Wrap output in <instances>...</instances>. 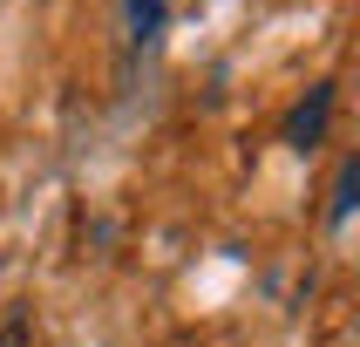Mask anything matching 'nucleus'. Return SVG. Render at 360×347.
Wrapping results in <instances>:
<instances>
[{
  "mask_svg": "<svg viewBox=\"0 0 360 347\" xmlns=\"http://www.w3.org/2000/svg\"><path fill=\"white\" fill-rule=\"evenodd\" d=\"M157 27H163V0H129V7H122V34H129V48L157 41Z\"/></svg>",
  "mask_w": 360,
  "mask_h": 347,
  "instance_id": "2",
  "label": "nucleus"
},
{
  "mask_svg": "<svg viewBox=\"0 0 360 347\" xmlns=\"http://www.w3.org/2000/svg\"><path fill=\"white\" fill-rule=\"evenodd\" d=\"M354 198H360V157H347V163H340V177H333V225H347Z\"/></svg>",
  "mask_w": 360,
  "mask_h": 347,
  "instance_id": "3",
  "label": "nucleus"
},
{
  "mask_svg": "<svg viewBox=\"0 0 360 347\" xmlns=\"http://www.w3.org/2000/svg\"><path fill=\"white\" fill-rule=\"evenodd\" d=\"M326 122H333V82H313V89H306V102H292V109H285L279 143H285V150H300V157H313V150L326 143Z\"/></svg>",
  "mask_w": 360,
  "mask_h": 347,
  "instance_id": "1",
  "label": "nucleus"
}]
</instances>
